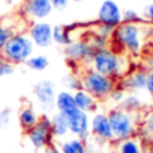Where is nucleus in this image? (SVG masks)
<instances>
[{"mask_svg": "<svg viewBox=\"0 0 153 153\" xmlns=\"http://www.w3.org/2000/svg\"><path fill=\"white\" fill-rule=\"evenodd\" d=\"M114 30L116 28H113V27H109V26H105V24L98 23L94 26V28H93L91 32L94 35H98V36L103 38V39H106V40H110L111 38H113Z\"/></svg>", "mask_w": 153, "mask_h": 153, "instance_id": "bb28decb", "label": "nucleus"}, {"mask_svg": "<svg viewBox=\"0 0 153 153\" xmlns=\"http://www.w3.org/2000/svg\"><path fill=\"white\" fill-rule=\"evenodd\" d=\"M143 129L145 130V133L153 136V109L149 110L148 113L144 116L143 118Z\"/></svg>", "mask_w": 153, "mask_h": 153, "instance_id": "2f4dec72", "label": "nucleus"}, {"mask_svg": "<svg viewBox=\"0 0 153 153\" xmlns=\"http://www.w3.org/2000/svg\"><path fill=\"white\" fill-rule=\"evenodd\" d=\"M106 113L114 136V143L136 137L140 126V113H130L118 106H113Z\"/></svg>", "mask_w": 153, "mask_h": 153, "instance_id": "7ed1b4c3", "label": "nucleus"}, {"mask_svg": "<svg viewBox=\"0 0 153 153\" xmlns=\"http://www.w3.org/2000/svg\"><path fill=\"white\" fill-rule=\"evenodd\" d=\"M27 140L32 145V148L36 151H45L47 146L53 145L55 138L51 130V118L47 114H42L39 117V121L32 129L26 132Z\"/></svg>", "mask_w": 153, "mask_h": 153, "instance_id": "423d86ee", "label": "nucleus"}, {"mask_svg": "<svg viewBox=\"0 0 153 153\" xmlns=\"http://www.w3.org/2000/svg\"><path fill=\"white\" fill-rule=\"evenodd\" d=\"M35 45L32 43L28 34L23 32H13L7 40L1 54L8 62L12 65H24L28 58L34 55Z\"/></svg>", "mask_w": 153, "mask_h": 153, "instance_id": "20e7f679", "label": "nucleus"}, {"mask_svg": "<svg viewBox=\"0 0 153 153\" xmlns=\"http://www.w3.org/2000/svg\"><path fill=\"white\" fill-rule=\"evenodd\" d=\"M55 109L59 113L67 114L76 109L75 101H74V93L69 91V90H61L56 93L55 98Z\"/></svg>", "mask_w": 153, "mask_h": 153, "instance_id": "a211bd4d", "label": "nucleus"}, {"mask_svg": "<svg viewBox=\"0 0 153 153\" xmlns=\"http://www.w3.org/2000/svg\"><path fill=\"white\" fill-rule=\"evenodd\" d=\"M149 28H145L140 22L136 23H121L114 30L111 42L120 46V50L129 56H137L143 53L145 39L149 38Z\"/></svg>", "mask_w": 153, "mask_h": 153, "instance_id": "f03ea898", "label": "nucleus"}, {"mask_svg": "<svg viewBox=\"0 0 153 153\" xmlns=\"http://www.w3.org/2000/svg\"><path fill=\"white\" fill-rule=\"evenodd\" d=\"M116 153H144L140 141L136 137L116 143Z\"/></svg>", "mask_w": 153, "mask_h": 153, "instance_id": "412c9836", "label": "nucleus"}, {"mask_svg": "<svg viewBox=\"0 0 153 153\" xmlns=\"http://www.w3.org/2000/svg\"><path fill=\"white\" fill-rule=\"evenodd\" d=\"M56 87L51 79H42L34 86V97L36 103L43 111H51L55 109Z\"/></svg>", "mask_w": 153, "mask_h": 153, "instance_id": "0eeeda50", "label": "nucleus"}, {"mask_svg": "<svg viewBox=\"0 0 153 153\" xmlns=\"http://www.w3.org/2000/svg\"><path fill=\"white\" fill-rule=\"evenodd\" d=\"M145 16H146V19L153 24V3L149 4L148 7L145 8Z\"/></svg>", "mask_w": 153, "mask_h": 153, "instance_id": "c9c22d12", "label": "nucleus"}, {"mask_svg": "<svg viewBox=\"0 0 153 153\" xmlns=\"http://www.w3.org/2000/svg\"><path fill=\"white\" fill-rule=\"evenodd\" d=\"M62 85L65 86V90L74 93L76 90L82 89L81 85V76L76 73H67L66 75L62 76Z\"/></svg>", "mask_w": 153, "mask_h": 153, "instance_id": "393cba45", "label": "nucleus"}, {"mask_svg": "<svg viewBox=\"0 0 153 153\" xmlns=\"http://www.w3.org/2000/svg\"><path fill=\"white\" fill-rule=\"evenodd\" d=\"M71 1H74V3H79V1H83V0H71Z\"/></svg>", "mask_w": 153, "mask_h": 153, "instance_id": "4c0bfd02", "label": "nucleus"}, {"mask_svg": "<svg viewBox=\"0 0 153 153\" xmlns=\"http://www.w3.org/2000/svg\"><path fill=\"white\" fill-rule=\"evenodd\" d=\"M69 1H70V0H50L53 8H54V10H58V11L66 10L67 5H69Z\"/></svg>", "mask_w": 153, "mask_h": 153, "instance_id": "473e14b6", "label": "nucleus"}, {"mask_svg": "<svg viewBox=\"0 0 153 153\" xmlns=\"http://www.w3.org/2000/svg\"><path fill=\"white\" fill-rule=\"evenodd\" d=\"M28 36L39 48H47L53 45V26L48 22H34L28 28Z\"/></svg>", "mask_w": 153, "mask_h": 153, "instance_id": "ddd939ff", "label": "nucleus"}, {"mask_svg": "<svg viewBox=\"0 0 153 153\" xmlns=\"http://www.w3.org/2000/svg\"><path fill=\"white\" fill-rule=\"evenodd\" d=\"M79 76H81L82 89L86 90L87 93H90L100 102L108 100L111 90L118 83L116 79L110 78V76L102 75L100 73L94 71V70L89 69V67H85V70L81 71Z\"/></svg>", "mask_w": 153, "mask_h": 153, "instance_id": "39448f33", "label": "nucleus"}, {"mask_svg": "<svg viewBox=\"0 0 153 153\" xmlns=\"http://www.w3.org/2000/svg\"><path fill=\"white\" fill-rule=\"evenodd\" d=\"M63 54L69 62L83 65L85 67H87L93 54H94V50L91 48V46L89 45L86 39H78L73 40L71 43L65 46Z\"/></svg>", "mask_w": 153, "mask_h": 153, "instance_id": "6e6552de", "label": "nucleus"}, {"mask_svg": "<svg viewBox=\"0 0 153 153\" xmlns=\"http://www.w3.org/2000/svg\"><path fill=\"white\" fill-rule=\"evenodd\" d=\"M98 23L117 28L122 23V11L114 0H103L97 13Z\"/></svg>", "mask_w": 153, "mask_h": 153, "instance_id": "9b49d317", "label": "nucleus"}, {"mask_svg": "<svg viewBox=\"0 0 153 153\" xmlns=\"http://www.w3.org/2000/svg\"><path fill=\"white\" fill-rule=\"evenodd\" d=\"M145 70H153V50H149L145 56Z\"/></svg>", "mask_w": 153, "mask_h": 153, "instance_id": "f704fd0d", "label": "nucleus"}, {"mask_svg": "<svg viewBox=\"0 0 153 153\" xmlns=\"http://www.w3.org/2000/svg\"><path fill=\"white\" fill-rule=\"evenodd\" d=\"M87 67L102 75L110 76L117 82H120L125 75L132 71L129 55L118 53L111 47L94 51Z\"/></svg>", "mask_w": 153, "mask_h": 153, "instance_id": "f257e3e1", "label": "nucleus"}, {"mask_svg": "<svg viewBox=\"0 0 153 153\" xmlns=\"http://www.w3.org/2000/svg\"><path fill=\"white\" fill-rule=\"evenodd\" d=\"M144 1H151V0H144Z\"/></svg>", "mask_w": 153, "mask_h": 153, "instance_id": "ea45409f", "label": "nucleus"}, {"mask_svg": "<svg viewBox=\"0 0 153 153\" xmlns=\"http://www.w3.org/2000/svg\"><path fill=\"white\" fill-rule=\"evenodd\" d=\"M74 101H75L76 109H79L82 111H86L89 114L90 113L94 114L95 111H98V108H100V101L83 89H79L74 91Z\"/></svg>", "mask_w": 153, "mask_h": 153, "instance_id": "2eb2a0df", "label": "nucleus"}, {"mask_svg": "<svg viewBox=\"0 0 153 153\" xmlns=\"http://www.w3.org/2000/svg\"><path fill=\"white\" fill-rule=\"evenodd\" d=\"M45 153H62L61 151H59V148L55 145V143L53 144V145L47 146V148L45 149Z\"/></svg>", "mask_w": 153, "mask_h": 153, "instance_id": "e433bc0d", "label": "nucleus"}, {"mask_svg": "<svg viewBox=\"0 0 153 153\" xmlns=\"http://www.w3.org/2000/svg\"><path fill=\"white\" fill-rule=\"evenodd\" d=\"M13 71H15V65L8 62L7 59H5V56L0 53V78L12 75Z\"/></svg>", "mask_w": 153, "mask_h": 153, "instance_id": "cd10ccee", "label": "nucleus"}, {"mask_svg": "<svg viewBox=\"0 0 153 153\" xmlns=\"http://www.w3.org/2000/svg\"><path fill=\"white\" fill-rule=\"evenodd\" d=\"M140 20V15L133 8H126L122 11V23H136Z\"/></svg>", "mask_w": 153, "mask_h": 153, "instance_id": "c756f323", "label": "nucleus"}, {"mask_svg": "<svg viewBox=\"0 0 153 153\" xmlns=\"http://www.w3.org/2000/svg\"><path fill=\"white\" fill-rule=\"evenodd\" d=\"M146 75L148 70L145 69H136L132 70L128 75L120 81V85L126 90V93H140L146 89Z\"/></svg>", "mask_w": 153, "mask_h": 153, "instance_id": "4468645a", "label": "nucleus"}, {"mask_svg": "<svg viewBox=\"0 0 153 153\" xmlns=\"http://www.w3.org/2000/svg\"><path fill=\"white\" fill-rule=\"evenodd\" d=\"M151 101H152V105H153V94H151Z\"/></svg>", "mask_w": 153, "mask_h": 153, "instance_id": "58836bf2", "label": "nucleus"}, {"mask_svg": "<svg viewBox=\"0 0 153 153\" xmlns=\"http://www.w3.org/2000/svg\"><path fill=\"white\" fill-rule=\"evenodd\" d=\"M85 143H86V153H109L111 145V143L102 141L93 136H90L89 140Z\"/></svg>", "mask_w": 153, "mask_h": 153, "instance_id": "4be33fe9", "label": "nucleus"}, {"mask_svg": "<svg viewBox=\"0 0 153 153\" xmlns=\"http://www.w3.org/2000/svg\"><path fill=\"white\" fill-rule=\"evenodd\" d=\"M50 118H51V130H53L54 138L55 140H63V138H66V136L70 133L66 114L56 111Z\"/></svg>", "mask_w": 153, "mask_h": 153, "instance_id": "f3484780", "label": "nucleus"}, {"mask_svg": "<svg viewBox=\"0 0 153 153\" xmlns=\"http://www.w3.org/2000/svg\"><path fill=\"white\" fill-rule=\"evenodd\" d=\"M39 114H38V111L34 109V106L32 105H24L23 108L19 110V125H20V128L23 129V132H28L30 129H32V128L35 126V125L38 124V121H39Z\"/></svg>", "mask_w": 153, "mask_h": 153, "instance_id": "dca6fc26", "label": "nucleus"}, {"mask_svg": "<svg viewBox=\"0 0 153 153\" xmlns=\"http://www.w3.org/2000/svg\"><path fill=\"white\" fill-rule=\"evenodd\" d=\"M13 34L12 28H10V27L4 26V24L0 22V53L3 51V48H4L5 43H7V40L10 39V36Z\"/></svg>", "mask_w": 153, "mask_h": 153, "instance_id": "7c9ffc66", "label": "nucleus"}, {"mask_svg": "<svg viewBox=\"0 0 153 153\" xmlns=\"http://www.w3.org/2000/svg\"><path fill=\"white\" fill-rule=\"evenodd\" d=\"M56 146L62 153H86V143L78 137L59 140Z\"/></svg>", "mask_w": 153, "mask_h": 153, "instance_id": "6ab92c4d", "label": "nucleus"}, {"mask_svg": "<svg viewBox=\"0 0 153 153\" xmlns=\"http://www.w3.org/2000/svg\"><path fill=\"white\" fill-rule=\"evenodd\" d=\"M12 118V110L10 108H3L0 110V130H4L10 126Z\"/></svg>", "mask_w": 153, "mask_h": 153, "instance_id": "c85d7f7f", "label": "nucleus"}, {"mask_svg": "<svg viewBox=\"0 0 153 153\" xmlns=\"http://www.w3.org/2000/svg\"><path fill=\"white\" fill-rule=\"evenodd\" d=\"M118 108L130 111V113H141L144 110V102L136 93H126V95L121 101Z\"/></svg>", "mask_w": 153, "mask_h": 153, "instance_id": "aec40b11", "label": "nucleus"}, {"mask_svg": "<svg viewBox=\"0 0 153 153\" xmlns=\"http://www.w3.org/2000/svg\"><path fill=\"white\" fill-rule=\"evenodd\" d=\"M146 91L149 95L153 94V70H148V75H146Z\"/></svg>", "mask_w": 153, "mask_h": 153, "instance_id": "72a5a7b5", "label": "nucleus"}, {"mask_svg": "<svg viewBox=\"0 0 153 153\" xmlns=\"http://www.w3.org/2000/svg\"><path fill=\"white\" fill-rule=\"evenodd\" d=\"M53 5L50 0H23L22 11L24 16L32 22H42L47 19L53 12Z\"/></svg>", "mask_w": 153, "mask_h": 153, "instance_id": "f8f14e48", "label": "nucleus"}, {"mask_svg": "<svg viewBox=\"0 0 153 153\" xmlns=\"http://www.w3.org/2000/svg\"><path fill=\"white\" fill-rule=\"evenodd\" d=\"M125 95H126V90H125L118 82V83L116 85V87L111 90V93L109 94L106 101H110V102L114 103V106H118L120 103H121V101L125 98Z\"/></svg>", "mask_w": 153, "mask_h": 153, "instance_id": "a878e982", "label": "nucleus"}, {"mask_svg": "<svg viewBox=\"0 0 153 153\" xmlns=\"http://www.w3.org/2000/svg\"><path fill=\"white\" fill-rule=\"evenodd\" d=\"M53 42L59 46H67L73 42V38L70 35V31L65 26H54L53 27Z\"/></svg>", "mask_w": 153, "mask_h": 153, "instance_id": "5701e85b", "label": "nucleus"}, {"mask_svg": "<svg viewBox=\"0 0 153 153\" xmlns=\"http://www.w3.org/2000/svg\"><path fill=\"white\" fill-rule=\"evenodd\" d=\"M67 124H69V132L74 137H78L82 141H87L90 134V116L86 111L79 109H74L73 111L66 114Z\"/></svg>", "mask_w": 153, "mask_h": 153, "instance_id": "1a4fd4ad", "label": "nucleus"}, {"mask_svg": "<svg viewBox=\"0 0 153 153\" xmlns=\"http://www.w3.org/2000/svg\"><path fill=\"white\" fill-rule=\"evenodd\" d=\"M90 134L102 141L114 143V136L106 111H95L90 118Z\"/></svg>", "mask_w": 153, "mask_h": 153, "instance_id": "9d476101", "label": "nucleus"}, {"mask_svg": "<svg viewBox=\"0 0 153 153\" xmlns=\"http://www.w3.org/2000/svg\"><path fill=\"white\" fill-rule=\"evenodd\" d=\"M24 65L32 71H45L48 67L50 62H48V58L46 55L39 54V55H32L31 58H28V61Z\"/></svg>", "mask_w": 153, "mask_h": 153, "instance_id": "b1692460", "label": "nucleus"}]
</instances>
